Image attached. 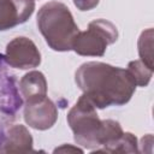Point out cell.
Instances as JSON below:
<instances>
[{
	"mask_svg": "<svg viewBox=\"0 0 154 154\" xmlns=\"http://www.w3.org/2000/svg\"><path fill=\"white\" fill-rule=\"evenodd\" d=\"M75 82L83 91L82 95L96 108L125 105L136 90L126 69L101 61L82 64L75 73Z\"/></svg>",
	"mask_w": 154,
	"mask_h": 154,
	"instance_id": "obj_1",
	"label": "cell"
},
{
	"mask_svg": "<svg viewBox=\"0 0 154 154\" xmlns=\"http://www.w3.org/2000/svg\"><path fill=\"white\" fill-rule=\"evenodd\" d=\"M36 24L46 43L55 52L71 51L79 32L71 11L59 1L45 4L38 10Z\"/></svg>",
	"mask_w": 154,
	"mask_h": 154,
	"instance_id": "obj_2",
	"label": "cell"
},
{
	"mask_svg": "<svg viewBox=\"0 0 154 154\" xmlns=\"http://www.w3.org/2000/svg\"><path fill=\"white\" fill-rule=\"evenodd\" d=\"M66 120L77 144L87 149L103 146L106 136L105 119L101 120L99 118L96 107L83 95L79 96L75 106L69 111Z\"/></svg>",
	"mask_w": 154,
	"mask_h": 154,
	"instance_id": "obj_3",
	"label": "cell"
},
{
	"mask_svg": "<svg viewBox=\"0 0 154 154\" xmlns=\"http://www.w3.org/2000/svg\"><path fill=\"white\" fill-rule=\"evenodd\" d=\"M118 40L117 26L107 19H95L85 31H79L73 41L72 51L82 57H102L107 46Z\"/></svg>",
	"mask_w": 154,
	"mask_h": 154,
	"instance_id": "obj_4",
	"label": "cell"
},
{
	"mask_svg": "<svg viewBox=\"0 0 154 154\" xmlns=\"http://www.w3.org/2000/svg\"><path fill=\"white\" fill-rule=\"evenodd\" d=\"M5 61L11 67L29 70L41 64V53L34 41L25 36H18L7 43Z\"/></svg>",
	"mask_w": 154,
	"mask_h": 154,
	"instance_id": "obj_5",
	"label": "cell"
},
{
	"mask_svg": "<svg viewBox=\"0 0 154 154\" xmlns=\"http://www.w3.org/2000/svg\"><path fill=\"white\" fill-rule=\"evenodd\" d=\"M58 119V108L47 96L26 100L24 105V120L36 130L51 129Z\"/></svg>",
	"mask_w": 154,
	"mask_h": 154,
	"instance_id": "obj_6",
	"label": "cell"
},
{
	"mask_svg": "<svg viewBox=\"0 0 154 154\" xmlns=\"http://www.w3.org/2000/svg\"><path fill=\"white\" fill-rule=\"evenodd\" d=\"M35 10V0H0V31L25 23Z\"/></svg>",
	"mask_w": 154,
	"mask_h": 154,
	"instance_id": "obj_7",
	"label": "cell"
},
{
	"mask_svg": "<svg viewBox=\"0 0 154 154\" xmlns=\"http://www.w3.org/2000/svg\"><path fill=\"white\" fill-rule=\"evenodd\" d=\"M0 152L4 153H29L32 152V137L24 125H12L5 136Z\"/></svg>",
	"mask_w": 154,
	"mask_h": 154,
	"instance_id": "obj_8",
	"label": "cell"
},
{
	"mask_svg": "<svg viewBox=\"0 0 154 154\" xmlns=\"http://www.w3.org/2000/svg\"><path fill=\"white\" fill-rule=\"evenodd\" d=\"M19 89L25 101L47 96V81L45 75L40 71L25 73L19 81Z\"/></svg>",
	"mask_w": 154,
	"mask_h": 154,
	"instance_id": "obj_9",
	"label": "cell"
},
{
	"mask_svg": "<svg viewBox=\"0 0 154 154\" xmlns=\"http://www.w3.org/2000/svg\"><path fill=\"white\" fill-rule=\"evenodd\" d=\"M96 152H107V153H138V143L135 135L131 132H123V135L107 147L100 149L96 148Z\"/></svg>",
	"mask_w": 154,
	"mask_h": 154,
	"instance_id": "obj_10",
	"label": "cell"
},
{
	"mask_svg": "<svg viewBox=\"0 0 154 154\" xmlns=\"http://www.w3.org/2000/svg\"><path fill=\"white\" fill-rule=\"evenodd\" d=\"M132 77L136 87H147L152 79L153 76V69L148 67L143 61L141 60H132L128 64L126 69Z\"/></svg>",
	"mask_w": 154,
	"mask_h": 154,
	"instance_id": "obj_11",
	"label": "cell"
},
{
	"mask_svg": "<svg viewBox=\"0 0 154 154\" xmlns=\"http://www.w3.org/2000/svg\"><path fill=\"white\" fill-rule=\"evenodd\" d=\"M138 55L148 67L153 69V29H146L138 37L137 41Z\"/></svg>",
	"mask_w": 154,
	"mask_h": 154,
	"instance_id": "obj_12",
	"label": "cell"
},
{
	"mask_svg": "<svg viewBox=\"0 0 154 154\" xmlns=\"http://www.w3.org/2000/svg\"><path fill=\"white\" fill-rule=\"evenodd\" d=\"M99 1L100 0H73V4L79 11H89L95 8L99 5Z\"/></svg>",
	"mask_w": 154,
	"mask_h": 154,
	"instance_id": "obj_13",
	"label": "cell"
},
{
	"mask_svg": "<svg viewBox=\"0 0 154 154\" xmlns=\"http://www.w3.org/2000/svg\"><path fill=\"white\" fill-rule=\"evenodd\" d=\"M54 152H78V153H82L83 150L77 148V147H72L71 144H64L59 148H55Z\"/></svg>",
	"mask_w": 154,
	"mask_h": 154,
	"instance_id": "obj_14",
	"label": "cell"
},
{
	"mask_svg": "<svg viewBox=\"0 0 154 154\" xmlns=\"http://www.w3.org/2000/svg\"><path fill=\"white\" fill-rule=\"evenodd\" d=\"M5 136H6V134L4 132V128H2V125L0 124V147H2V144H4ZM0 149H1V148H0Z\"/></svg>",
	"mask_w": 154,
	"mask_h": 154,
	"instance_id": "obj_15",
	"label": "cell"
}]
</instances>
